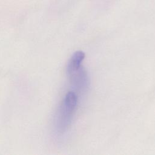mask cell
Listing matches in <instances>:
<instances>
[{
	"label": "cell",
	"instance_id": "1",
	"mask_svg": "<svg viewBox=\"0 0 155 155\" xmlns=\"http://www.w3.org/2000/svg\"><path fill=\"white\" fill-rule=\"evenodd\" d=\"M78 104V96L73 91H69L65 96L58 111L56 128L59 133H64L68 129Z\"/></svg>",
	"mask_w": 155,
	"mask_h": 155
},
{
	"label": "cell",
	"instance_id": "2",
	"mask_svg": "<svg viewBox=\"0 0 155 155\" xmlns=\"http://www.w3.org/2000/svg\"><path fill=\"white\" fill-rule=\"evenodd\" d=\"M73 87L80 91L87 90L89 85V79L85 70L81 65L78 69L68 74Z\"/></svg>",
	"mask_w": 155,
	"mask_h": 155
},
{
	"label": "cell",
	"instance_id": "3",
	"mask_svg": "<svg viewBox=\"0 0 155 155\" xmlns=\"http://www.w3.org/2000/svg\"><path fill=\"white\" fill-rule=\"evenodd\" d=\"M85 58V54L82 51H77L71 57L67 65V74L76 70L81 66V63Z\"/></svg>",
	"mask_w": 155,
	"mask_h": 155
}]
</instances>
